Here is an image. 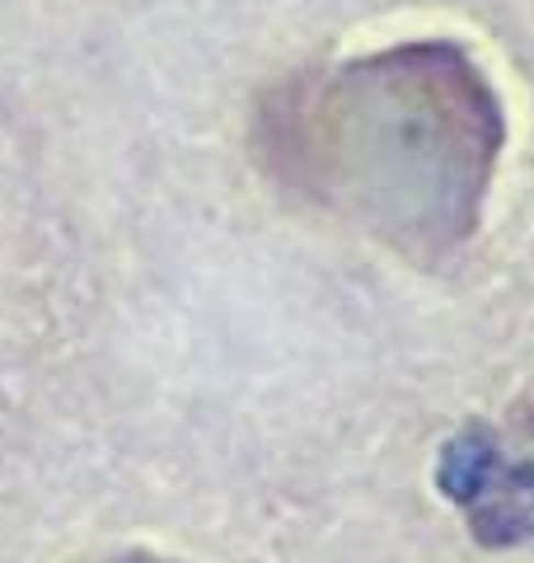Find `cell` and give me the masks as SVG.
<instances>
[{
    "label": "cell",
    "instance_id": "cell-2",
    "mask_svg": "<svg viewBox=\"0 0 534 563\" xmlns=\"http://www.w3.org/2000/svg\"><path fill=\"white\" fill-rule=\"evenodd\" d=\"M436 484L492 550L534 544V399L511 428L474 422L455 432L436 461Z\"/></svg>",
    "mask_w": 534,
    "mask_h": 563
},
{
    "label": "cell",
    "instance_id": "cell-1",
    "mask_svg": "<svg viewBox=\"0 0 534 563\" xmlns=\"http://www.w3.org/2000/svg\"><path fill=\"white\" fill-rule=\"evenodd\" d=\"M263 136L319 207L403 254H445L483 217L507 118L465 47L408 43L277 95Z\"/></svg>",
    "mask_w": 534,
    "mask_h": 563
}]
</instances>
